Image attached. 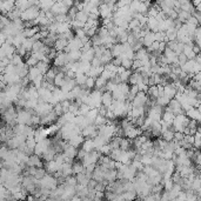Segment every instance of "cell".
<instances>
[{
	"label": "cell",
	"instance_id": "1",
	"mask_svg": "<svg viewBox=\"0 0 201 201\" xmlns=\"http://www.w3.org/2000/svg\"><path fill=\"white\" fill-rule=\"evenodd\" d=\"M189 122V119L185 115V114H180V115H177L173 122H172V130L174 132H180L182 133L183 130L187 127V125Z\"/></svg>",
	"mask_w": 201,
	"mask_h": 201
},
{
	"label": "cell",
	"instance_id": "2",
	"mask_svg": "<svg viewBox=\"0 0 201 201\" xmlns=\"http://www.w3.org/2000/svg\"><path fill=\"white\" fill-rule=\"evenodd\" d=\"M40 13V8L38 6H31L30 8H27L26 11L21 12L20 14V20L25 23V21H32L39 17Z\"/></svg>",
	"mask_w": 201,
	"mask_h": 201
},
{
	"label": "cell",
	"instance_id": "3",
	"mask_svg": "<svg viewBox=\"0 0 201 201\" xmlns=\"http://www.w3.org/2000/svg\"><path fill=\"white\" fill-rule=\"evenodd\" d=\"M53 111V106L49 105L47 102H38L36 107L34 108V114H36L38 117H45L46 114L51 113Z\"/></svg>",
	"mask_w": 201,
	"mask_h": 201
},
{
	"label": "cell",
	"instance_id": "4",
	"mask_svg": "<svg viewBox=\"0 0 201 201\" xmlns=\"http://www.w3.org/2000/svg\"><path fill=\"white\" fill-rule=\"evenodd\" d=\"M148 100V96L143 92H138V94L134 96V99L130 101L132 107H145Z\"/></svg>",
	"mask_w": 201,
	"mask_h": 201
},
{
	"label": "cell",
	"instance_id": "5",
	"mask_svg": "<svg viewBox=\"0 0 201 201\" xmlns=\"http://www.w3.org/2000/svg\"><path fill=\"white\" fill-rule=\"evenodd\" d=\"M81 135L83 139H94L95 136L98 135V127L94 124L88 125L87 127H85L81 130Z\"/></svg>",
	"mask_w": 201,
	"mask_h": 201
},
{
	"label": "cell",
	"instance_id": "6",
	"mask_svg": "<svg viewBox=\"0 0 201 201\" xmlns=\"http://www.w3.org/2000/svg\"><path fill=\"white\" fill-rule=\"evenodd\" d=\"M68 62L70 61H68V58H67V53L59 52L53 60V67H55V68H61V67H64Z\"/></svg>",
	"mask_w": 201,
	"mask_h": 201
},
{
	"label": "cell",
	"instance_id": "7",
	"mask_svg": "<svg viewBox=\"0 0 201 201\" xmlns=\"http://www.w3.org/2000/svg\"><path fill=\"white\" fill-rule=\"evenodd\" d=\"M142 134V130L140 128H136L135 126H130V128L124 130V138L128 139V140H134L135 138Z\"/></svg>",
	"mask_w": 201,
	"mask_h": 201
},
{
	"label": "cell",
	"instance_id": "8",
	"mask_svg": "<svg viewBox=\"0 0 201 201\" xmlns=\"http://www.w3.org/2000/svg\"><path fill=\"white\" fill-rule=\"evenodd\" d=\"M98 10H99V17H101L102 19L113 18V11L107 6L104 1H102V4H101L100 6L98 7Z\"/></svg>",
	"mask_w": 201,
	"mask_h": 201
},
{
	"label": "cell",
	"instance_id": "9",
	"mask_svg": "<svg viewBox=\"0 0 201 201\" xmlns=\"http://www.w3.org/2000/svg\"><path fill=\"white\" fill-rule=\"evenodd\" d=\"M49 11L53 13L54 15H59V14H67V12H68V10H67L64 5H62V2H61V1H55V2H54V5L51 7V10H49Z\"/></svg>",
	"mask_w": 201,
	"mask_h": 201
},
{
	"label": "cell",
	"instance_id": "10",
	"mask_svg": "<svg viewBox=\"0 0 201 201\" xmlns=\"http://www.w3.org/2000/svg\"><path fill=\"white\" fill-rule=\"evenodd\" d=\"M174 118H175V115L173 114L171 108L168 106L165 107V111H162V114H161V121H164V122L168 124L169 126H172V122H173Z\"/></svg>",
	"mask_w": 201,
	"mask_h": 201
},
{
	"label": "cell",
	"instance_id": "11",
	"mask_svg": "<svg viewBox=\"0 0 201 201\" xmlns=\"http://www.w3.org/2000/svg\"><path fill=\"white\" fill-rule=\"evenodd\" d=\"M200 109H196V108H190L187 112H185V115L189 119V120H193V121H196V122H200L201 120V114H200Z\"/></svg>",
	"mask_w": 201,
	"mask_h": 201
},
{
	"label": "cell",
	"instance_id": "12",
	"mask_svg": "<svg viewBox=\"0 0 201 201\" xmlns=\"http://www.w3.org/2000/svg\"><path fill=\"white\" fill-rule=\"evenodd\" d=\"M57 120H58V117H57V114L52 111L51 113L46 114L45 117H41V118H40V125H51V124H53V122H57Z\"/></svg>",
	"mask_w": 201,
	"mask_h": 201
},
{
	"label": "cell",
	"instance_id": "13",
	"mask_svg": "<svg viewBox=\"0 0 201 201\" xmlns=\"http://www.w3.org/2000/svg\"><path fill=\"white\" fill-rule=\"evenodd\" d=\"M168 107L171 108V111L173 112V114L177 117V115H180V114H185V112L182 111V108L180 106V104L177 102L175 99H172L168 104Z\"/></svg>",
	"mask_w": 201,
	"mask_h": 201
},
{
	"label": "cell",
	"instance_id": "14",
	"mask_svg": "<svg viewBox=\"0 0 201 201\" xmlns=\"http://www.w3.org/2000/svg\"><path fill=\"white\" fill-rule=\"evenodd\" d=\"M113 102V96L111 92H104L101 95V106H104L105 108H109Z\"/></svg>",
	"mask_w": 201,
	"mask_h": 201
},
{
	"label": "cell",
	"instance_id": "15",
	"mask_svg": "<svg viewBox=\"0 0 201 201\" xmlns=\"http://www.w3.org/2000/svg\"><path fill=\"white\" fill-rule=\"evenodd\" d=\"M175 94H177V88L172 85V83L164 86V95L166 98H168L169 100H172V99L175 98Z\"/></svg>",
	"mask_w": 201,
	"mask_h": 201
},
{
	"label": "cell",
	"instance_id": "16",
	"mask_svg": "<svg viewBox=\"0 0 201 201\" xmlns=\"http://www.w3.org/2000/svg\"><path fill=\"white\" fill-rule=\"evenodd\" d=\"M75 86H77V83L74 81V79H67V78H65V81L62 83V86L60 87V89H61L64 93H68V92H71Z\"/></svg>",
	"mask_w": 201,
	"mask_h": 201
},
{
	"label": "cell",
	"instance_id": "17",
	"mask_svg": "<svg viewBox=\"0 0 201 201\" xmlns=\"http://www.w3.org/2000/svg\"><path fill=\"white\" fill-rule=\"evenodd\" d=\"M158 25H159V23H158L156 19L152 18V17H147V24H146V26H147V28L149 30V32H152V33L159 32V30H158Z\"/></svg>",
	"mask_w": 201,
	"mask_h": 201
},
{
	"label": "cell",
	"instance_id": "18",
	"mask_svg": "<svg viewBox=\"0 0 201 201\" xmlns=\"http://www.w3.org/2000/svg\"><path fill=\"white\" fill-rule=\"evenodd\" d=\"M77 153H78V149L74 147H72V146H67V147L62 151V154H64V156L67 158V159L70 160H73L74 158H77Z\"/></svg>",
	"mask_w": 201,
	"mask_h": 201
},
{
	"label": "cell",
	"instance_id": "19",
	"mask_svg": "<svg viewBox=\"0 0 201 201\" xmlns=\"http://www.w3.org/2000/svg\"><path fill=\"white\" fill-rule=\"evenodd\" d=\"M179 4H180V11L190 13V14L195 11L194 7L192 6V2H190V1H187V0H180Z\"/></svg>",
	"mask_w": 201,
	"mask_h": 201
},
{
	"label": "cell",
	"instance_id": "20",
	"mask_svg": "<svg viewBox=\"0 0 201 201\" xmlns=\"http://www.w3.org/2000/svg\"><path fill=\"white\" fill-rule=\"evenodd\" d=\"M102 72H104V66H99V67H91V70L87 72L86 77L96 79L98 77H100V74L102 73Z\"/></svg>",
	"mask_w": 201,
	"mask_h": 201
},
{
	"label": "cell",
	"instance_id": "21",
	"mask_svg": "<svg viewBox=\"0 0 201 201\" xmlns=\"http://www.w3.org/2000/svg\"><path fill=\"white\" fill-rule=\"evenodd\" d=\"M83 135L81 134H79V135H77V136H74V138H72V139H70L68 141H67V143L70 145V146H72V147H74V148H79V147H81V145H83Z\"/></svg>",
	"mask_w": 201,
	"mask_h": 201
},
{
	"label": "cell",
	"instance_id": "22",
	"mask_svg": "<svg viewBox=\"0 0 201 201\" xmlns=\"http://www.w3.org/2000/svg\"><path fill=\"white\" fill-rule=\"evenodd\" d=\"M27 165L30 167H39L41 168L42 167V162L39 156H36V154H32L28 156V161H27Z\"/></svg>",
	"mask_w": 201,
	"mask_h": 201
},
{
	"label": "cell",
	"instance_id": "23",
	"mask_svg": "<svg viewBox=\"0 0 201 201\" xmlns=\"http://www.w3.org/2000/svg\"><path fill=\"white\" fill-rule=\"evenodd\" d=\"M81 149L85 151L86 153H89V152H93L94 149V145H93V140L92 139H85L81 145Z\"/></svg>",
	"mask_w": 201,
	"mask_h": 201
},
{
	"label": "cell",
	"instance_id": "24",
	"mask_svg": "<svg viewBox=\"0 0 201 201\" xmlns=\"http://www.w3.org/2000/svg\"><path fill=\"white\" fill-rule=\"evenodd\" d=\"M112 60H113V57H112V54H111V51H109V49H105L104 53H102V55L100 57L101 65L102 66L107 65V64H109Z\"/></svg>",
	"mask_w": 201,
	"mask_h": 201
},
{
	"label": "cell",
	"instance_id": "25",
	"mask_svg": "<svg viewBox=\"0 0 201 201\" xmlns=\"http://www.w3.org/2000/svg\"><path fill=\"white\" fill-rule=\"evenodd\" d=\"M64 81H65V74H64V73H61V72L57 73V75H55V77H54V79H53L54 87H55V88H60V87L62 86Z\"/></svg>",
	"mask_w": 201,
	"mask_h": 201
},
{
	"label": "cell",
	"instance_id": "26",
	"mask_svg": "<svg viewBox=\"0 0 201 201\" xmlns=\"http://www.w3.org/2000/svg\"><path fill=\"white\" fill-rule=\"evenodd\" d=\"M155 41V39H154V33H152V32H149V33H147L146 36L142 38V45H143V47H149L153 42Z\"/></svg>",
	"mask_w": 201,
	"mask_h": 201
},
{
	"label": "cell",
	"instance_id": "27",
	"mask_svg": "<svg viewBox=\"0 0 201 201\" xmlns=\"http://www.w3.org/2000/svg\"><path fill=\"white\" fill-rule=\"evenodd\" d=\"M92 140H93V145H94L95 151H99L104 145H107V141L100 135H96L94 139H92Z\"/></svg>",
	"mask_w": 201,
	"mask_h": 201
},
{
	"label": "cell",
	"instance_id": "28",
	"mask_svg": "<svg viewBox=\"0 0 201 201\" xmlns=\"http://www.w3.org/2000/svg\"><path fill=\"white\" fill-rule=\"evenodd\" d=\"M111 51V54H112L113 58H119L121 54H122V45L121 44H115V45H113L112 48L109 49Z\"/></svg>",
	"mask_w": 201,
	"mask_h": 201
},
{
	"label": "cell",
	"instance_id": "29",
	"mask_svg": "<svg viewBox=\"0 0 201 201\" xmlns=\"http://www.w3.org/2000/svg\"><path fill=\"white\" fill-rule=\"evenodd\" d=\"M93 58H94V51H93V48H91V49L86 51V52H81L80 61H88V62H91L93 60Z\"/></svg>",
	"mask_w": 201,
	"mask_h": 201
},
{
	"label": "cell",
	"instance_id": "30",
	"mask_svg": "<svg viewBox=\"0 0 201 201\" xmlns=\"http://www.w3.org/2000/svg\"><path fill=\"white\" fill-rule=\"evenodd\" d=\"M141 81H142L141 75H140L139 73H136V72H133V73L130 74V77L127 83H130V86H134V85H138V83H141Z\"/></svg>",
	"mask_w": 201,
	"mask_h": 201
},
{
	"label": "cell",
	"instance_id": "31",
	"mask_svg": "<svg viewBox=\"0 0 201 201\" xmlns=\"http://www.w3.org/2000/svg\"><path fill=\"white\" fill-rule=\"evenodd\" d=\"M36 67L38 68V71L40 72V74L45 75V74L47 73L48 70L51 68V65L47 64V62H45V61H39V62L36 65Z\"/></svg>",
	"mask_w": 201,
	"mask_h": 201
},
{
	"label": "cell",
	"instance_id": "32",
	"mask_svg": "<svg viewBox=\"0 0 201 201\" xmlns=\"http://www.w3.org/2000/svg\"><path fill=\"white\" fill-rule=\"evenodd\" d=\"M67 44H68V41L67 40H64V39H57V41H55V44H54L53 48L59 53V52H62L64 51V48L67 46Z\"/></svg>",
	"mask_w": 201,
	"mask_h": 201
},
{
	"label": "cell",
	"instance_id": "33",
	"mask_svg": "<svg viewBox=\"0 0 201 201\" xmlns=\"http://www.w3.org/2000/svg\"><path fill=\"white\" fill-rule=\"evenodd\" d=\"M80 57H81V51H71L70 53H67V58L70 62L80 61Z\"/></svg>",
	"mask_w": 201,
	"mask_h": 201
},
{
	"label": "cell",
	"instance_id": "34",
	"mask_svg": "<svg viewBox=\"0 0 201 201\" xmlns=\"http://www.w3.org/2000/svg\"><path fill=\"white\" fill-rule=\"evenodd\" d=\"M91 62L88 61H79V71L78 73H83V74H87V72L91 70Z\"/></svg>",
	"mask_w": 201,
	"mask_h": 201
},
{
	"label": "cell",
	"instance_id": "35",
	"mask_svg": "<svg viewBox=\"0 0 201 201\" xmlns=\"http://www.w3.org/2000/svg\"><path fill=\"white\" fill-rule=\"evenodd\" d=\"M160 138H161V139H162L164 141H166V142H171V141H173V138H174V130H172V127H171L169 130H167L166 132L161 133Z\"/></svg>",
	"mask_w": 201,
	"mask_h": 201
},
{
	"label": "cell",
	"instance_id": "36",
	"mask_svg": "<svg viewBox=\"0 0 201 201\" xmlns=\"http://www.w3.org/2000/svg\"><path fill=\"white\" fill-rule=\"evenodd\" d=\"M169 101L171 100H169L168 98H166L165 95H161V96H158V98H156V100H155V105L161 107V108H165V107L168 106Z\"/></svg>",
	"mask_w": 201,
	"mask_h": 201
},
{
	"label": "cell",
	"instance_id": "37",
	"mask_svg": "<svg viewBox=\"0 0 201 201\" xmlns=\"http://www.w3.org/2000/svg\"><path fill=\"white\" fill-rule=\"evenodd\" d=\"M130 147H132V141H130V140H128V139H126V138H122V139L120 140V145H119V149H121V151H124V152H126V151H128V149H130Z\"/></svg>",
	"mask_w": 201,
	"mask_h": 201
},
{
	"label": "cell",
	"instance_id": "38",
	"mask_svg": "<svg viewBox=\"0 0 201 201\" xmlns=\"http://www.w3.org/2000/svg\"><path fill=\"white\" fill-rule=\"evenodd\" d=\"M86 80H87V77L83 74V73H77L75 74V78H74V81L77 83V86H85V83H86Z\"/></svg>",
	"mask_w": 201,
	"mask_h": 201
},
{
	"label": "cell",
	"instance_id": "39",
	"mask_svg": "<svg viewBox=\"0 0 201 201\" xmlns=\"http://www.w3.org/2000/svg\"><path fill=\"white\" fill-rule=\"evenodd\" d=\"M192 17V14L190 13H187V12H183V11H180V12H177V20H179L181 24H185L189 18Z\"/></svg>",
	"mask_w": 201,
	"mask_h": 201
},
{
	"label": "cell",
	"instance_id": "40",
	"mask_svg": "<svg viewBox=\"0 0 201 201\" xmlns=\"http://www.w3.org/2000/svg\"><path fill=\"white\" fill-rule=\"evenodd\" d=\"M132 73H133V71H132V70H125L121 74H119V75L117 74V75L119 77V79H120V81H121V83H127Z\"/></svg>",
	"mask_w": 201,
	"mask_h": 201
},
{
	"label": "cell",
	"instance_id": "41",
	"mask_svg": "<svg viewBox=\"0 0 201 201\" xmlns=\"http://www.w3.org/2000/svg\"><path fill=\"white\" fill-rule=\"evenodd\" d=\"M74 20H77L79 23H83V24H86V21L88 20V15H87L85 12H83V11H78Z\"/></svg>",
	"mask_w": 201,
	"mask_h": 201
},
{
	"label": "cell",
	"instance_id": "42",
	"mask_svg": "<svg viewBox=\"0 0 201 201\" xmlns=\"http://www.w3.org/2000/svg\"><path fill=\"white\" fill-rule=\"evenodd\" d=\"M117 88L124 95H128V92H130V85L128 83H120L119 85H117Z\"/></svg>",
	"mask_w": 201,
	"mask_h": 201
},
{
	"label": "cell",
	"instance_id": "43",
	"mask_svg": "<svg viewBox=\"0 0 201 201\" xmlns=\"http://www.w3.org/2000/svg\"><path fill=\"white\" fill-rule=\"evenodd\" d=\"M72 172L75 174H80V173L85 172V167L81 162H74V164H72Z\"/></svg>",
	"mask_w": 201,
	"mask_h": 201
},
{
	"label": "cell",
	"instance_id": "44",
	"mask_svg": "<svg viewBox=\"0 0 201 201\" xmlns=\"http://www.w3.org/2000/svg\"><path fill=\"white\" fill-rule=\"evenodd\" d=\"M42 83H44V75H38V77L32 81V86H34L36 89H39V88H41V86H42Z\"/></svg>",
	"mask_w": 201,
	"mask_h": 201
},
{
	"label": "cell",
	"instance_id": "45",
	"mask_svg": "<svg viewBox=\"0 0 201 201\" xmlns=\"http://www.w3.org/2000/svg\"><path fill=\"white\" fill-rule=\"evenodd\" d=\"M201 145V135H200V132H196L194 134V142H193V148L199 151Z\"/></svg>",
	"mask_w": 201,
	"mask_h": 201
},
{
	"label": "cell",
	"instance_id": "46",
	"mask_svg": "<svg viewBox=\"0 0 201 201\" xmlns=\"http://www.w3.org/2000/svg\"><path fill=\"white\" fill-rule=\"evenodd\" d=\"M25 145H26V147L28 148L30 151H34V148H36V141L34 140V138H28V139H26V141H25Z\"/></svg>",
	"mask_w": 201,
	"mask_h": 201
},
{
	"label": "cell",
	"instance_id": "47",
	"mask_svg": "<svg viewBox=\"0 0 201 201\" xmlns=\"http://www.w3.org/2000/svg\"><path fill=\"white\" fill-rule=\"evenodd\" d=\"M111 151H112V148H111V146L107 143V145H104V146H102L98 152H99L101 155H106V156H108L109 153H111Z\"/></svg>",
	"mask_w": 201,
	"mask_h": 201
},
{
	"label": "cell",
	"instance_id": "48",
	"mask_svg": "<svg viewBox=\"0 0 201 201\" xmlns=\"http://www.w3.org/2000/svg\"><path fill=\"white\" fill-rule=\"evenodd\" d=\"M132 64H133V60H130V59H121V67H124L125 70H132Z\"/></svg>",
	"mask_w": 201,
	"mask_h": 201
},
{
	"label": "cell",
	"instance_id": "49",
	"mask_svg": "<svg viewBox=\"0 0 201 201\" xmlns=\"http://www.w3.org/2000/svg\"><path fill=\"white\" fill-rule=\"evenodd\" d=\"M89 111V107L87 105H85V104H81L80 107H79V109H78V115H86Z\"/></svg>",
	"mask_w": 201,
	"mask_h": 201
},
{
	"label": "cell",
	"instance_id": "50",
	"mask_svg": "<svg viewBox=\"0 0 201 201\" xmlns=\"http://www.w3.org/2000/svg\"><path fill=\"white\" fill-rule=\"evenodd\" d=\"M95 86V79L93 78H87V80H86V83H85V87L89 91H92V89L94 88Z\"/></svg>",
	"mask_w": 201,
	"mask_h": 201
},
{
	"label": "cell",
	"instance_id": "51",
	"mask_svg": "<svg viewBox=\"0 0 201 201\" xmlns=\"http://www.w3.org/2000/svg\"><path fill=\"white\" fill-rule=\"evenodd\" d=\"M186 61H187V58H186L182 53L177 55V66H179V67H181V66H182Z\"/></svg>",
	"mask_w": 201,
	"mask_h": 201
},
{
	"label": "cell",
	"instance_id": "52",
	"mask_svg": "<svg viewBox=\"0 0 201 201\" xmlns=\"http://www.w3.org/2000/svg\"><path fill=\"white\" fill-rule=\"evenodd\" d=\"M183 134L182 133H180V132H174V138H173V141L175 142H180L183 140Z\"/></svg>",
	"mask_w": 201,
	"mask_h": 201
},
{
	"label": "cell",
	"instance_id": "53",
	"mask_svg": "<svg viewBox=\"0 0 201 201\" xmlns=\"http://www.w3.org/2000/svg\"><path fill=\"white\" fill-rule=\"evenodd\" d=\"M91 66H92V67H99V66H102V65H101L100 59H98V58H93V60L91 61Z\"/></svg>",
	"mask_w": 201,
	"mask_h": 201
},
{
	"label": "cell",
	"instance_id": "54",
	"mask_svg": "<svg viewBox=\"0 0 201 201\" xmlns=\"http://www.w3.org/2000/svg\"><path fill=\"white\" fill-rule=\"evenodd\" d=\"M34 175H36V177H40V179H41V177H45V169H42V168H38V169L36 171V174H34Z\"/></svg>",
	"mask_w": 201,
	"mask_h": 201
},
{
	"label": "cell",
	"instance_id": "55",
	"mask_svg": "<svg viewBox=\"0 0 201 201\" xmlns=\"http://www.w3.org/2000/svg\"><path fill=\"white\" fill-rule=\"evenodd\" d=\"M62 2V5L67 8V10H70L71 7H73V1L72 0H65V1H61Z\"/></svg>",
	"mask_w": 201,
	"mask_h": 201
},
{
	"label": "cell",
	"instance_id": "56",
	"mask_svg": "<svg viewBox=\"0 0 201 201\" xmlns=\"http://www.w3.org/2000/svg\"><path fill=\"white\" fill-rule=\"evenodd\" d=\"M85 155H86V152H85V151H83V149H79V151H78V153H77V159L81 161V160L83 159V156H85Z\"/></svg>",
	"mask_w": 201,
	"mask_h": 201
},
{
	"label": "cell",
	"instance_id": "57",
	"mask_svg": "<svg viewBox=\"0 0 201 201\" xmlns=\"http://www.w3.org/2000/svg\"><path fill=\"white\" fill-rule=\"evenodd\" d=\"M113 65L117 66V67H119V66L121 65V59L120 58H113V60L111 61Z\"/></svg>",
	"mask_w": 201,
	"mask_h": 201
},
{
	"label": "cell",
	"instance_id": "58",
	"mask_svg": "<svg viewBox=\"0 0 201 201\" xmlns=\"http://www.w3.org/2000/svg\"><path fill=\"white\" fill-rule=\"evenodd\" d=\"M192 51H193V52L198 55V54L200 53V46H196V45H194V46L192 47Z\"/></svg>",
	"mask_w": 201,
	"mask_h": 201
}]
</instances>
